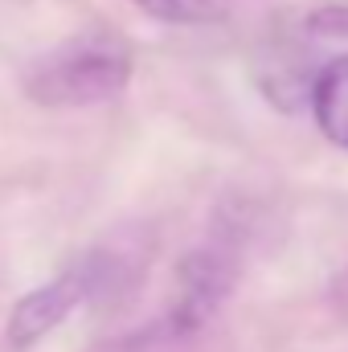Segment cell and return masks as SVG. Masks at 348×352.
I'll use <instances>...</instances> for the list:
<instances>
[{"label": "cell", "instance_id": "2", "mask_svg": "<svg viewBox=\"0 0 348 352\" xmlns=\"http://www.w3.org/2000/svg\"><path fill=\"white\" fill-rule=\"evenodd\" d=\"M234 287V254L226 246L188 250L176 266V303L168 311V328L176 336L197 332Z\"/></svg>", "mask_w": 348, "mask_h": 352}, {"label": "cell", "instance_id": "3", "mask_svg": "<svg viewBox=\"0 0 348 352\" xmlns=\"http://www.w3.org/2000/svg\"><path fill=\"white\" fill-rule=\"evenodd\" d=\"M98 266H102L98 258H90V263H83V266H70V270L58 274L54 283L29 291V295L12 307V316H8V344H12V349H33L41 336H50V332L87 299L90 291H94V283L102 278Z\"/></svg>", "mask_w": 348, "mask_h": 352}, {"label": "cell", "instance_id": "6", "mask_svg": "<svg viewBox=\"0 0 348 352\" xmlns=\"http://www.w3.org/2000/svg\"><path fill=\"white\" fill-rule=\"evenodd\" d=\"M307 29L324 33V37H348V8H320V12H312Z\"/></svg>", "mask_w": 348, "mask_h": 352}, {"label": "cell", "instance_id": "4", "mask_svg": "<svg viewBox=\"0 0 348 352\" xmlns=\"http://www.w3.org/2000/svg\"><path fill=\"white\" fill-rule=\"evenodd\" d=\"M312 111H316V123L324 131V140H332L336 148L348 152V54L345 58H332L316 82H312Z\"/></svg>", "mask_w": 348, "mask_h": 352}, {"label": "cell", "instance_id": "5", "mask_svg": "<svg viewBox=\"0 0 348 352\" xmlns=\"http://www.w3.org/2000/svg\"><path fill=\"white\" fill-rule=\"evenodd\" d=\"M131 4L164 25H205L221 16L217 0H131Z\"/></svg>", "mask_w": 348, "mask_h": 352}, {"label": "cell", "instance_id": "1", "mask_svg": "<svg viewBox=\"0 0 348 352\" xmlns=\"http://www.w3.org/2000/svg\"><path fill=\"white\" fill-rule=\"evenodd\" d=\"M131 45L115 33H83L50 50L25 70V94L37 107L74 111L107 102L131 82Z\"/></svg>", "mask_w": 348, "mask_h": 352}]
</instances>
